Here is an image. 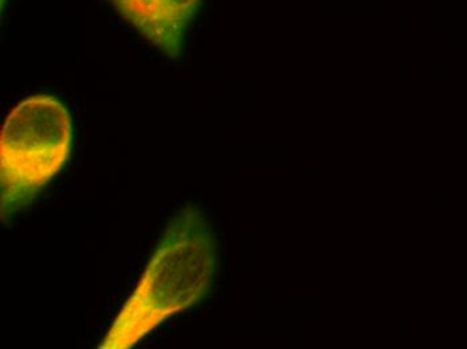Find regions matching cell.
<instances>
[{
    "label": "cell",
    "mask_w": 467,
    "mask_h": 349,
    "mask_svg": "<svg viewBox=\"0 0 467 349\" xmlns=\"http://www.w3.org/2000/svg\"><path fill=\"white\" fill-rule=\"evenodd\" d=\"M73 123L58 98L36 95L13 108L0 132L3 220L30 206L70 159Z\"/></svg>",
    "instance_id": "cell-2"
},
{
    "label": "cell",
    "mask_w": 467,
    "mask_h": 349,
    "mask_svg": "<svg viewBox=\"0 0 467 349\" xmlns=\"http://www.w3.org/2000/svg\"><path fill=\"white\" fill-rule=\"evenodd\" d=\"M117 14L164 56L183 54L190 26L203 0H109Z\"/></svg>",
    "instance_id": "cell-3"
},
{
    "label": "cell",
    "mask_w": 467,
    "mask_h": 349,
    "mask_svg": "<svg viewBox=\"0 0 467 349\" xmlns=\"http://www.w3.org/2000/svg\"><path fill=\"white\" fill-rule=\"evenodd\" d=\"M219 250L209 218L198 206L179 210L165 226L135 289L99 343L130 349L206 299L216 281Z\"/></svg>",
    "instance_id": "cell-1"
},
{
    "label": "cell",
    "mask_w": 467,
    "mask_h": 349,
    "mask_svg": "<svg viewBox=\"0 0 467 349\" xmlns=\"http://www.w3.org/2000/svg\"><path fill=\"white\" fill-rule=\"evenodd\" d=\"M5 0H2L3 7H5Z\"/></svg>",
    "instance_id": "cell-4"
}]
</instances>
